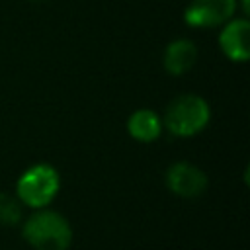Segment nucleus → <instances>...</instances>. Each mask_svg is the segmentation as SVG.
<instances>
[{
  "mask_svg": "<svg viewBox=\"0 0 250 250\" xmlns=\"http://www.w3.org/2000/svg\"><path fill=\"white\" fill-rule=\"evenodd\" d=\"M21 236L33 250H68L72 244V227L66 217L43 207L25 219Z\"/></svg>",
  "mask_w": 250,
  "mask_h": 250,
  "instance_id": "nucleus-1",
  "label": "nucleus"
},
{
  "mask_svg": "<svg viewBox=\"0 0 250 250\" xmlns=\"http://www.w3.org/2000/svg\"><path fill=\"white\" fill-rule=\"evenodd\" d=\"M211 119V107L205 98L197 94H182L174 98L162 117V127H166L174 137H195L201 133Z\"/></svg>",
  "mask_w": 250,
  "mask_h": 250,
  "instance_id": "nucleus-2",
  "label": "nucleus"
},
{
  "mask_svg": "<svg viewBox=\"0 0 250 250\" xmlns=\"http://www.w3.org/2000/svg\"><path fill=\"white\" fill-rule=\"evenodd\" d=\"M61 189L59 170L47 162L29 166L16 184V197L23 207L43 209L47 207Z\"/></svg>",
  "mask_w": 250,
  "mask_h": 250,
  "instance_id": "nucleus-3",
  "label": "nucleus"
},
{
  "mask_svg": "<svg viewBox=\"0 0 250 250\" xmlns=\"http://www.w3.org/2000/svg\"><path fill=\"white\" fill-rule=\"evenodd\" d=\"M238 8L236 0H191L184 12V21L195 29L221 27Z\"/></svg>",
  "mask_w": 250,
  "mask_h": 250,
  "instance_id": "nucleus-4",
  "label": "nucleus"
},
{
  "mask_svg": "<svg viewBox=\"0 0 250 250\" xmlns=\"http://www.w3.org/2000/svg\"><path fill=\"white\" fill-rule=\"evenodd\" d=\"M164 180H166V188L174 195L184 197V199L199 197L207 189V184H209L207 174L195 164L186 162V160H180L168 166Z\"/></svg>",
  "mask_w": 250,
  "mask_h": 250,
  "instance_id": "nucleus-5",
  "label": "nucleus"
},
{
  "mask_svg": "<svg viewBox=\"0 0 250 250\" xmlns=\"http://www.w3.org/2000/svg\"><path fill=\"white\" fill-rule=\"evenodd\" d=\"M219 47L232 62H246L250 59V23L246 18H230L221 25Z\"/></svg>",
  "mask_w": 250,
  "mask_h": 250,
  "instance_id": "nucleus-6",
  "label": "nucleus"
},
{
  "mask_svg": "<svg viewBox=\"0 0 250 250\" xmlns=\"http://www.w3.org/2000/svg\"><path fill=\"white\" fill-rule=\"evenodd\" d=\"M197 61V47L189 39H174L166 45L162 55L164 70L172 76H182L193 68Z\"/></svg>",
  "mask_w": 250,
  "mask_h": 250,
  "instance_id": "nucleus-7",
  "label": "nucleus"
},
{
  "mask_svg": "<svg viewBox=\"0 0 250 250\" xmlns=\"http://www.w3.org/2000/svg\"><path fill=\"white\" fill-rule=\"evenodd\" d=\"M129 135L139 143H154L162 133V117L152 109H137L127 119Z\"/></svg>",
  "mask_w": 250,
  "mask_h": 250,
  "instance_id": "nucleus-8",
  "label": "nucleus"
},
{
  "mask_svg": "<svg viewBox=\"0 0 250 250\" xmlns=\"http://www.w3.org/2000/svg\"><path fill=\"white\" fill-rule=\"evenodd\" d=\"M23 217V205L21 201L6 191H0V225L4 227H14L21 221Z\"/></svg>",
  "mask_w": 250,
  "mask_h": 250,
  "instance_id": "nucleus-9",
  "label": "nucleus"
},
{
  "mask_svg": "<svg viewBox=\"0 0 250 250\" xmlns=\"http://www.w3.org/2000/svg\"><path fill=\"white\" fill-rule=\"evenodd\" d=\"M242 12L248 14V0H242Z\"/></svg>",
  "mask_w": 250,
  "mask_h": 250,
  "instance_id": "nucleus-10",
  "label": "nucleus"
}]
</instances>
